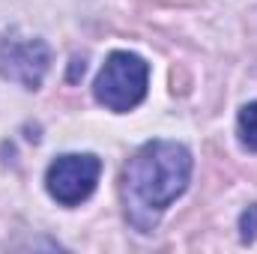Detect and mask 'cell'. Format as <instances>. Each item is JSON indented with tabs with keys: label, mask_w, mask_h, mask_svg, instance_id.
I'll list each match as a JSON object with an SVG mask.
<instances>
[{
	"label": "cell",
	"mask_w": 257,
	"mask_h": 254,
	"mask_svg": "<svg viewBox=\"0 0 257 254\" xmlns=\"http://www.w3.org/2000/svg\"><path fill=\"white\" fill-rule=\"evenodd\" d=\"M236 135H239L242 150L257 153V102H248V105L239 108V117H236Z\"/></svg>",
	"instance_id": "5b68a950"
},
{
	"label": "cell",
	"mask_w": 257,
	"mask_h": 254,
	"mask_svg": "<svg viewBox=\"0 0 257 254\" xmlns=\"http://www.w3.org/2000/svg\"><path fill=\"white\" fill-rule=\"evenodd\" d=\"M150 63L135 51H114L93 81V96L102 108L114 114H126L138 108L147 96Z\"/></svg>",
	"instance_id": "7a4b0ae2"
},
{
	"label": "cell",
	"mask_w": 257,
	"mask_h": 254,
	"mask_svg": "<svg viewBox=\"0 0 257 254\" xmlns=\"http://www.w3.org/2000/svg\"><path fill=\"white\" fill-rule=\"evenodd\" d=\"M84 69H87L84 57H72V66H69V75H66V81H69V84L81 81V78H84Z\"/></svg>",
	"instance_id": "52a82bcc"
},
{
	"label": "cell",
	"mask_w": 257,
	"mask_h": 254,
	"mask_svg": "<svg viewBox=\"0 0 257 254\" xmlns=\"http://www.w3.org/2000/svg\"><path fill=\"white\" fill-rule=\"evenodd\" d=\"M51 69V48L45 39H3L0 42V78L21 84L24 90H39Z\"/></svg>",
	"instance_id": "277c9868"
},
{
	"label": "cell",
	"mask_w": 257,
	"mask_h": 254,
	"mask_svg": "<svg viewBox=\"0 0 257 254\" xmlns=\"http://www.w3.org/2000/svg\"><path fill=\"white\" fill-rule=\"evenodd\" d=\"M99 174H102V159L99 156H93V153H66V156H57L48 165L45 189L57 203L78 206L96 191Z\"/></svg>",
	"instance_id": "3957f363"
},
{
	"label": "cell",
	"mask_w": 257,
	"mask_h": 254,
	"mask_svg": "<svg viewBox=\"0 0 257 254\" xmlns=\"http://www.w3.org/2000/svg\"><path fill=\"white\" fill-rule=\"evenodd\" d=\"M239 239L245 245L257 242V203H251L242 215H239Z\"/></svg>",
	"instance_id": "8992f818"
},
{
	"label": "cell",
	"mask_w": 257,
	"mask_h": 254,
	"mask_svg": "<svg viewBox=\"0 0 257 254\" xmlns=\"http://www.w3.org/2000/svg\"><path fill=\"white\" fill-rule=\"evenodd\" d=\"M194 159L189 147L177 141H147L123 171V203L126 218L141 233H150L162 212L189 189Z\"/></svg>",
	"instance_id": "6da1fadb"
}]
</instances>
